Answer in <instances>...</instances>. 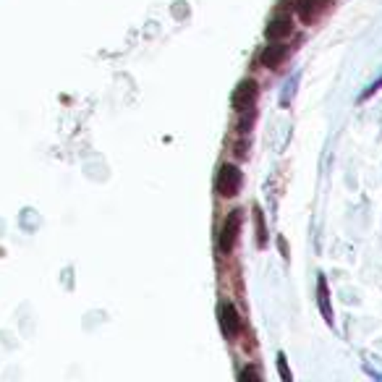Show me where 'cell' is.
Returning <instances> with one entry per match:
<instances>
[{"instance_id": "cell-1", "label": "cell", "mask_w": 382, "mask_h": 382, "mask_svg": "<svg viewBox=\"0 0 382 382\" xmlns=\"http://www.w3.org/2000/svg\"><path fill=\"white\" fill-rule=\"evenodd\" d=\"M239 231H241V212L233 210L228 218H225V225H222V233H220V241H218V246H220L222 254H231L233 246H236V241H239Z\"/></svg>"}, {"instance_id": "cell-2", "label": "cell", "mask_w": 382, "mask_h": 382, "mask_svg": "<svg viewBox=\"0 0 382 382\" xmlns=\"http://www.w3.org/2000/svg\"><path fill=\"white\" fill-rule=\"evenodd\" d=\"M215 186H218V194H220V197H236V191L241 186V171H239L236 165H222Z\"/></svg>"}, {"instance_id": "cell-3", "label": "cell", "mask_w": 382, "mask_h": 382, "mask_svg": "<svg viewBox=\"0 0 382 382\" xmlns=\"http://www.w3.org/2000/svg\"><path fill=\"white\" fill-rule=\"evenodd\" d=\"M257 81L246 79L241 81L239 87H236V92H233V105H236V111L243 113V111H252L254 108V100H257Z\"/></svg>"}, {"instance_id": "cell-4", "label": "cell", "mask_w": 382, "mask_h": 382, "mask_svg": "<svg viewBox=\"0 0 382 382\" xmlns=\"http://www.w3.org/2000/svg\"><path fill=\"white\" fill-rule=\"evenodd\" d=\"M220 325H222V332H225L228 338L241 332V317H239L233 304H222L220 306Z\"/></svg>"}, {"instance_id": "cell-5", "label": "cell", "mask_w": 382, "mask_h": 382, "mask_svg": "<svg viewBox=\"0 0 382 382\" xmlns=\"http://www.w3.org/2000/svg\"><path fill=\"white\" fill-rule=\"evenodd\" d=\"M291 31H293L291 19H288V16H278V19H272L270 24H267V29H264V34H267V40L281 42V40H285V37H288Z\"/></svg>"}, {"instance_id": "cell-6", "label": "cell", "mask_w": 382, "mask_h": 382, "mask_svg": "<svg viewBox=\"0 0 382 382\" xmlns=\"http://www.w3.org/2000/svg\"><path fill=\"white\" fill-rule=\"evenodd\" d=\"M288 58V48L285 45H281V42H275V45H270V48H264L260 55L262 66H267V69H275V66H281L283 61Z\"/></svg>"}, {"instance_id": "cell-7", "label": "cell", "mask_w": 382, "mask_h": 382, "mask_svg": "<svg viewBox=\"0 0 382 382\" xmlns=\"http://www.w3.org/2000/svg\"><path fill=\"white\" fill-rule=\"evenodd\" d=\"M330 0H302V6H299V16H302V21H314V16L320 13L325 6H327Z\"/></svg>"}, {"instance_id": "cell-8", "label": "cell", "mask_w": 382, "mask_h": 382, "mask_svg": "<svg viewBox=\"0 0 382 382\" xmlns=\"http://www.w3.org/2000/svg\"><path fill=\"white\" fill-rule=\"evenodd\" d=\"M257 231H260V236H257V241L264 246V220H262V212L257 210Z\"/></svg>"}, {"instance_id": "cell-9", "label": "cell", "mask_w": 382, "mask_h": 382, "mask_svg": "<svg viewBox=\"0 0 382 382\" xmlns=\"http://www.w3.org/2000/svg\"><path fill=\"white\" fill-rule=\"evenodd\" d=\"M257 377H260V374L254 372V369H243L241 372V380H257Z\"/></svg>"}, {"instance_id": "cell-10", "label": "cell", "mask_w": 382, "mask_h": 382, "mask_svg": "<svg viewBox=\"0 0 382 382\" xmlns=\"http://www.w3.org/2000/svg\"><path fill=\"white\" fill-rule=\"evenodd\" d=\"M283 6H285V8H296V10H299L302 0H283Z\"/></svg>"}]
</instances>
